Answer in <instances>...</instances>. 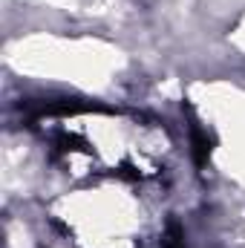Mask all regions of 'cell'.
Returning <instances> with one entry per match:
<instances>
[{
	"instance_id": "6da1fadb",
	"label": "cell",
	"mask_w": 245,
	"mask_h": 248,
	"mask_svg": "<svg viewBox=\"0 0 245 248\" xmlns=\"http://www.w3.org/2000/svg\"><path fill=\"white\" fill-rule=\"evenodd\" d=\"M190 141H193L196 165H199V168H205V162H208V156H211V139H208V133H205L196 122L190 124Z\"/></svg>"
}]
</instances>
